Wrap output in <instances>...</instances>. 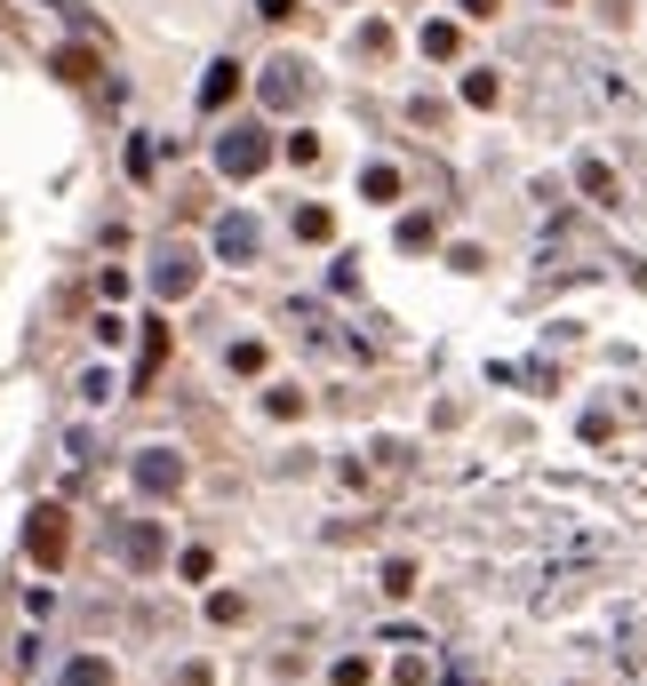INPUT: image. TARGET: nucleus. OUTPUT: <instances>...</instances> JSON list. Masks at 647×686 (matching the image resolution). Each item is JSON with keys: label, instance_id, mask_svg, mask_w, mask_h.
<instances>
[{"label": "nucleus", "instance_id": "obj_11", "mask_svg": "<svg viewBox=\"0 0 647 686\" xmlns=\"http://www.w3.org/2000/svg\"><path fill=\"white\" fill-rule=\"evenodd\" d=\"M64 686H113V671L96 655H81V663H64Z\"/></svg>", "mask_w": 647, "mask_h": 686}, {"label": "nucleus", "instance_id": "obj_6", "mask_svg": "<svg viewBox=\"0 0 647 686\" xmlns=\"http://www.w3.org/2000/svg\"><path fill=\"white\" fill-rule=\"evenodd\" d=\"M304 88H312V81H304V64H296V56H280V64L264 73V105H272V112H288V105H304Z\"/></svg>", "mask_w": 647, "mask_h": 686}, {"label": "nucleus", "instance_id": "obj_12", "mask_svg": "<svg viewBox=\"0 0 647 686\" xmlns=\"http://www.w3.org/2000/svg\"><path fill=\"white\" fill-rule=\"evenodd\" d=\"M296 239H336V216L328 208H296Z\"/></svg>", "mask_w": 647, "mask_h": 686}, {"label": "nucleus", "instance_id": "obj_10", "mask_svg": "<svg viewBox=\"0 0 647 686\" xmlns=\"http://www.w3.org/2000/svg\"><path fill=\"white\" fill-rule=\"evenodd\" d=\"M360 192H368V200H392V192H400V168H384V160L360 168Z\"/></svg>", "mask_w": 647, "mask_h": 686}, {"label": "nucleus", "instance_id": "obj_5", "mask_svg": "<svg viewBox=\"0 0 647 686\" xmlns=\"http://www.w3.org/2000/svg\"><path fill=\"white\" fill-rule=\"evenodd\" d=\"M256 248H264V224L256 216H224L216 224V256L224 264H256Z\"/></svg>", "mask_w": 647, "mask_h": 686}, {"label": "nucleus", "instance_id": "obj_16", "mask_svg": "<svg viewBox=\"0 0 647 686\" xmlns=\"http://www.w3.org/2000/svg\"><path fill=\"white\" fill-rule=\"evenodd\" d=\"M160 352H168V328H152V335H145V360H136V375H152V367H160Z\"/></svg>", "mask_w": 647, "mask_h": 686}, {"label": "nucleus", "instance_id": "obj_8", "mask_svg": "<svg viewBox=\"0 0 647 686\" xmlns=\"http://www.w3.org/2000/svg\"><path fill=\"white\" fill-rule=\"evenodd\" d=\"M232 88H241V64H232V56H216V64H209V81H200V112H216Z\"/></svg>", "mask_w": 647, "mask_h": 686}, {"label": "nucleus", "instance_id": "obj_13", "mask_svg": "<svg viewBox=\"0 0 647 686\" xmlns=\"http://www.w3.org/2000/svg\"><path fill=\"white\" fill-rule=\"evenodd\" d=\"M424 56H456V24H424Z\"/></svg>", "mask_w": 647, "mask_h": 686}, {"label": "nucleus", "instance_id": "obj_19", "mask_svg": "<svg viewBox=\"0 0 647 686\" xmlns=\"http://www.w3.org/2000/svg\"><path fill=\"white\" fill-rule=\"evenodd\" d=\"M256 17H288V0H256Z\"/></svg>", "mask_w": 647, "mask_h": 686}, {"label": "nucleus", "instance_id": "obj_18", "mask_svg": "<svg viewBox=\"0 0 647 686\" xmlns=\"http://www.w3.org/2000/svg\"><path fill=\"white\" fill-rule=\"evenodd\" d=\"M503 9V0H464V17H496Z\"/></svg>", "mask_w": 647, "mask_h": 686}, {"label": "nucleus", "instance_id": "obj_14", "mask_svg": "<svg viewBox=\"0 0 647 686\" xmlns=\"http://www.w3.org/2000/svg\"><path fill=\"white\" fill-rule=\"evenodd\" d=\"M464 105H496V73H464Z\"/></svg>", "mask_w": 647, "mask_h": 686}, {"label": "nucleus", "instance_id": "obj_3", "mask_svg": "<svg viewBox=\"0 0 647 686\" xmlns=\"http://www.w3.org/2000/svg\"><path fill=\"white\" fill-rule=\"evenodd\" d=\"M264 160H272L264 128H232V136H216V168H224V176H256Z\"/></svg>", "mask_w": 647, "mask_h": 686}, {"label": "nucleus", "instance_id": "obj_2", "mask_svg": "<svg viewBox=\"0 0 647 686\" xmlns=\"http://www.w3.org/2000/svg\"><path fill=\"white\" fill-rule=\"evenodd\" d=\"M128 479H136V495H177L184 487V455L177 448H145L128 463Z\"/></svg>", "mask_w": 647, "mask_h": 686}, {"label": "nucleus", "instance_id": "obj_15", "mask_svg": "<svg viewBox=\"0 0 647 686\" xmlns=\"http://www.w3.org/2000/svg\"><path fill=\"white\" fill-rule=\"evenodd\" d=\"M400 248H432V216H407L400 224Z\"/></svg>", "mask_w": 647, "mask_h": 686}, {"label": "nucleus", "instance_id": "obj_1", "mask_svg": "<svg viewBox=\"0 0 647 686\" xmlns=\"http://www.w3.org/2000/svg\"><path fill=\"white\" fill-rule=\"evenodd\" d=\"M113 559H120V567H136V575H152V567L168 559L160 519H120V527H113Z\"/></svg>", "mask_w": 647, "mask_h": 686}, {"label": "nucleus", "instance_id": "obj_17", "mask_svg": "<svg viewBox=\"0 0 647 686\" xmlns=\"http://www.w3.org/2000/svg\"><path fill=\"white\" fill-rule=\"evenodd\" d=\"M41 9H56V17H73V24H88V9H81V0H41Z\"/></svg>", "mask_w": 647, "mask_h": 686}, {"label": "nucleus", "instance_id": "obj_4", "mask_svg": "<svg viewBox=\"0 0 647 686\" xmlns=\"http://www.w3.org/2000/svg\"><path fill=\"white\" fill-rule=\"evenodd\" d=\"M192 280H200V271H192V248H160V264H152V296L177 303V296H192Z\"/></svg>", "mask_w": 647, "mask_h": 686}, {"label": "nucleus", "instance_id": "obj_9", "mask_svg": "<svg viewBox=\"0 0 647 686\" xmlns=\"http://www.w3.org/2000/svg\"><path fill=\"white\" fill-rule=\"evenodd\" d=\"M575 184H584L592 200H616V176H607V160H592V152L575 160Z\"/></svg>", "mask_w": 647, "mask_h": 686}, {"label": "nucleus", "instance_id": "obj_7", "mask_svg": "<svg viewBox=\"0 0 647 686\" xmlns=\"http://www.w3.org/2000/svg\"><path fill=\"white\" fill-rule=\"evenodd\" d=\"M32 559L41 567L64 559V511H32Z\"/></svg>", "mask_w": 647, "mask_h": 686}]
</instances>
